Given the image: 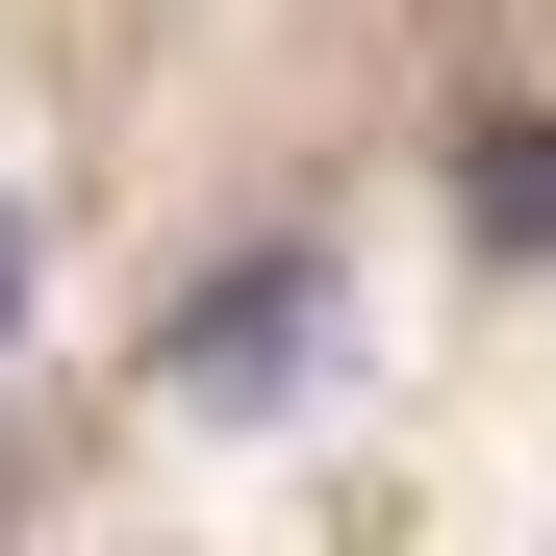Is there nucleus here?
Here are the masks:
<instances>
[{"label": "nucleus", "mask_w": 556, "mask_h": 556, "mask_svg": "<svg viewBox=\"0 0 556 556\" xmlns=\"http://www.w3.org/2000/svg\"><path fill=\"white\" fill-rule=\"evenodd\" d=\"M304 354H329V253L304 228H278V253H228V278H177V304H152V405H304Z\"/></svg>", "instance_id": "obj_1"}]
</instances>
